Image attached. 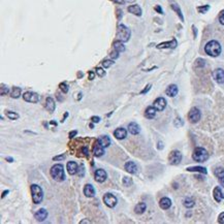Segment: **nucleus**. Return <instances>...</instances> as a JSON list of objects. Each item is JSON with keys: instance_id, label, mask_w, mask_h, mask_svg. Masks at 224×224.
I'll use <instances>...</instances> for the list:
<instances>
[{"instance_id": "obj_1", "label": "nucleus", "mask_w": 224, "mask_h": 224, "mask_svg": "<svg viewBox=\"0 0 224 224\" xmlns=\"http://www.w3.org/2000/svg\"><path fill=\"white\" fill-rule=\"evenodd\" d=\"M222 48L217 41H210L205 45V52L211 57H218L221 54Z\"/></svg>"}, {"instance_id": "obj_2", "label": "nucleus", "mask_w": 224, "mask_h": 224, "mask_svg": "<svg viewBox=\"0 0 224 224\" xmlns=\"http://www.w3.org/2000/svg\"><path fill=\"white\" fill-rule=\"evenodd\" d=\"M51 176L57 182H62L65 180V174H64L62 164H55L51 168Z\"/></svg>"}, {"instance_id": "obj_3", "label": "nucleus", "mask_w": 224, "mask_h": 224, "mask_svg": "<svg viewBox=\"0 0 224 224\" xmlns=\"http://www.w3.org/2000/svg\"><path fill=\"white\" fill-rule=\"evenodd\" d=\"M130 35H131V32H130V29L126 27L123 24H120V25H118V28H117V37H118V41H121L123 42H126L129 41L130 38Z\"/></svg>"}, {"instance_id": "obj_4", "label": "nucleus", "mask_w": 224, "mask_h": 224, "mask_svg": "<svg viewBox=\"0 0 224 224\" xmlns=\"http://www.w3.org/2000/svg\"><path fill=\"white\" fill-rule=\"evenodd\" d=\"M192 158H193V160L196 162H205V160H208L209 153L205 149L197 147V148H195L194 151H193Z\"/></svg>"}, {"instance_id": "obj_5", "label": "nucleus", "mask_w": 224, "mask_h": 224, "mask_svg": "<svg viewBox=\"0 0 224 224\" xmlns=\"http://www.w3.org/2000/svg\"><path fill=\"white\" fill-rule=\"evenodd\" d=\"M31 194H32L33 202L36 205L41 204L42 199H44V191H42V189L38 185H36V184L31 185Z\"/></svg>"}, {"instance_id": "obj_6", "label": "nucleus", "mask_w": 224, "mask_h": 224, "mask_svg": "<svg viewBox=\"0 0 224 224\" xmlns=\"http://www.w3.org/2000/svg\"><path fill=\"white\" fill-rule=\"evenodd\" d=\"M201 118V113L197 107H192L188 114V119L191 123H197Z\"/></svg>"}, {"instance_id": "obj_7", "label": "nucleus", "mask_w": 224, "mask_h": 224, "mask_svg": "<svg viewBox=\"0 0 224 224\" xmlns=\"http://www.w3.org/2000/svg\"><path fill=\"white\" fill-rule=\"evenodd\" d=\"M182 160V153L180 151H171L170 156H168V161L171 165H178Z\"/></svg>"}, {"instance_id": "obj_8", "label": "nucleus", "mask_w": 224, "mask_h": 224, "mask_svg": "<svg viewBox=\"0 0 224 224\" xmlns=\"http://www.w3.org/2000/svg\"><path fill=\"white\" fill-rule=\"evenodd\" d=\"M103 202L109 208H115L116 205L118 204V199L114 194H112V193H106V194H104L103 196Z\"/></svg>"}, {"instance_id": "obj_9", "label": "nucleus", "mask_w": 224, "mask_h": 224, "mask_svg": "<svg viewBox=\"0 0 224 224\" xmlns=\"http://www.w3.org/2000/svg\"><path fill=\"white\" fill-rule=\"evenodd\" d=\"M23 99L25 100V101H27V102L36 103V102H38L39 96H38L37 93H34V92L28 91V92H25V93L23 94Z\"/></svg>"}, {"instance_id": "obj_10", "label": "nucleus", "mask_w": 224, "mask_h": 224, "mask_svg": "<svg viewBox=\"0 0 224 224\" xmlns=\"http://www.w3.org/2000/svg\"><path fill=\"white\" fill-rule=\"evenodd\" d=\"M213 79L218 84H224V70L222 68H217L213 71Z\"/></svg>"}, {"instance_id": "obj_11", "label": "nucleus", "mask_w": 224, "mask_h": 224, "mask_svg": "<svg viewBox=\"0 0 224 224\" xmlns=\"http://www.w3.org/2000/svg\"><path fill=\"white\" fill-rule=\"evenodd\" d=\"M153 106L157 110V112H162L165 109V106H166V100L163 97H158L157 99H155Z\"/></svg>"}, {"instance_id": "obj_12", "label": "nucleus", "mask_w": 224, "mask_h": 224, "mask_svg": "<svg viewBox=\"0 0 224 224\" xmlns=\"http://www.w3.org/2000/svg\"><path fill=\"white\" fill-rule=\"evenodd\" d=\"M107 174L104 170H97L94 174V179L98 183H103L106 180Z\"/></svg>"}, {"instance_id": "obj_13", "label": "nucleus", "mask_w": 224, "mask_h": 224, "mask_svg": "<svg viewBox=\"0 0 224 224\" xmlns=\"http://www.w3.org/2000/svg\"><path fill=\"white\" fill-rule=\"evenodd\" d=\"M66 168H67V173L71 174V176L79 171V165L75 161H69L68 163L66 164Z\"/></svg>"}, {"instance_id": "obj_14", "label": "nucleus", "mask_w": 224, "mask_h": 224, "mask_svg": "<svg viewBox=\"0 0 224 224\" xmlns=\"http://www.w3.org/2000/svg\"><path fill=\"white\" fill-rule=\"evenodd\" d=\"M178 42L176 39H173V41H164V42H161V44L157 45V49H174L177 47Z\"/></svg>"}, {"instance_id": "obj_15", "label": "nucleus", "mask_w": 224, "mask_h": 224, "mask_svg": "<svg viewBox=\"0 0 224 224\" xmlns=\"http://www.w3.org/2000/svg\"><path fill=\"white\" fill-rule=\"evenodd\" d=\"M34 217L38 222H42V221H45L47 219L48 212H47V210H45V209H39V210L35 213Z\"/></svg>"}, {"instance_id": "obj_16", "label": "nucleus", "mask_w": 224, "mask_h": 224, "mask_svg": "<svg viewBox=\"0 0 224 224\" xmlns=\"http://www.w3.org/2000/svg\"><path fill=\"white\" fill-rule=\"evenodd\" d=\"M137 165L132 161H128L125 163V170L129 174H136L137 173Z\"/></svg>"}, {"instance_id": "obj_17", "label": "nucleus", "mask_w": 224, "mask_h": 224, "mask_svg": "<svg viewBox=\"0 0 224 224\" xmlns=\"http://www.w3.org/2000/svg\"><path fill=\"white\" fill-rule=\"evenodd\" d=\"M114 136L117 140H124L127 136V130L125 128H117L114 131Z\"/></svg>"}, {"instance_id": "obj_18", "label": "nucleus", "mask_w": 224, "mask_h": 224, "mask_svg": "<svg viewBox=\"0 0 224 224\" xmlns=\"http://www.w3.org/2000/svg\"><path fill=\"white\" fill-rule=\"evenodd\" d=\"M213 194H214L215 200H216L217 202H220L221 200H223L224 199V193L222 192V190H221L220 187H215Z\"/></svg>"}, {"instance_id": "obj_19", "label": "nucleus", "mask_w": 224, "mask_h": 224, "mask_svg": "<svg viewBox=\"0 0 224 224\" xmlns=\"http://www.w3.org/2000/svg\"><path fill=\"white\" fill-rule=\"evenodd\" d=\"M93 154H94V156H96V157H101V156L104 154V148L97 142V140L93 148Z\"/></svg>"}, {"instance_id": "obj_20", "label": "nucleus", "mask_w": 224, "mask_h": 224, "mask_svg": "<svg viewBox=\"0 0 224 224\" xmlns=\"http://www.w3.org/2000/svg\"><path fill=\"white\" fill-rule=\"evenodd\" d=\"M127 11H129L130 14L136 15V16H137V17H140V16H142V14H143L142 8H140V5H137V4H133V5H130V6H128Z\"/></svg>"}, {"instance_id": "obj_21", "label": "nucleus", "mask_w": 224, "mask_h": 224, "mask_svg": "<svg viewBox=\"0 0 224 224\" xmlns=\"http://www.w3.org/2000/svg\"><path fill=\"white\" fill-rule=\"evenodd\" d=\"M128 131H129L131 134H133V136H136V134H139L140 132V128L137 123L131 122V123H129V125H128Z\"/></svg>"}, {"instance_id": "obj_22", "label": "nucleus", "mask_w": 224, "mask_h": 224, "mask_svg": "<svg viewBox=\"0 0 224 224\" xmlns=\"http://www.w3.org/2000/svg\"><path fill=\"white\" fill-rule=\"evenodd\" d=\"M170 6L171 8L176 11L177 15H178V17L180 18V20L182 21V22H184V16H183V14H182V11H181V8L179 6V4L176 3V2H174L173 0H170Z\"/></svg>"}, {"instance_id": "obj_23", "label": "nucleus", "mask_w": 224, "mask_h": 224, "mask_svg": "<svg viewBox=\"0 0 224 224\" xmlns=\"http://www.w3.org/2000/svg\"><path fill=\"white\" fill-rule=\"evenodd\" d=\"M55 109H56L55 100L52 97H48L47 100H45V110H49V112H54Z\"/></svg>"}, {"instance_id": "obj_24", "label": "nucleus", "mask_w": 224, "mask_h": 224, "mask_svg": "<svg viewBox=\"0 0 224 224\" xmlns=\"http://www.w3.org/2000/svg\"><path fill=\"white\" fill-rule=\"evenodd\" d=\"M166 94L167 96L170 97H174L176 95L178 94V92H179V89H178V86L177 85H170L166 89Z\"/></svg>"}, {"instance_id": "obj_25", "label": "nucleus", "mask_w": 224, "mask_h": 224, "mask_svg": "<svg viewBox=\"0 0 224 224\" xmlns=\"http://www.w3.org/2000/svg\"><path fill=\"white\" fill-rule=\"evenodd\" d=\"M84 194L87 196V197H94L95 196V189L94 187L90 185V184H87L84 188Z\"/></svg>"}, {"instance_id": "obj_26", "label": "nucleus", "mask_w": 224, "mask_h": 224, "mask_svg": "<svg viewBox=\"0 0 224 224\" xmlns=\"http://www.w3.org/2000/svg\"><path fill=\"white\" fill-rule=\"evenodd\" d=\"M156 112H157V110H156L154 106H148V107L146 109V112H145V117H146L147 119H153V118H155Z\"/></svg>"}, {"instance_id": "obj_27", "label": "nucleus", "mask_w": 224, "mask_h": 224, "mask_svg": "<svg viewBox=\"0 0 224 224\" xmlns=\"http://www.w3.org/2000/svg\"><path fill=\"white\" fill-rule=\"evenodd\" d=\"M159 205H160L161 209L163 210H167V209L170 208L171 205V200L168 197H162L159 201Z\"/></svg>"}, {"instance_id": "obj_28", "label": "nucleus", "mask_w": 224, "mask_h": 224, "mask_svg": "<svg viewBox=\"0 0 224 224\" xmlns=\"http://www.w3.org/2000/svg\"><path fill=\"white\" fill-rule=\"evenodd\" d=\"M97 142L100 144L101 146L103 147V148H107L110 145V137L109 136H100L99 139L97 140Z\"/></svg>"}, {"instance_id": "obj_29", "label": "nucleus", "mask_w": 224, "mask_h": 224, "mask_svg": "<svg viewBox=\"0 0 224 224\" xmlns=\"http://www.w3.org/2000/svg\"><path fill=\"white\" fill-rule=\"evenodd\" d=\"M146 209H147V205L145 202H140V204H137L136 205V208H134V212H136V214L140 215L146 211Z\"/></svg>"}, {"instance_id": "obj_30", "label": "nucleus", "mask_w": 224, "mask_h": 224, "mask_svg": "<svg viewBox=\"0 0 224 224\" xmlns=\"http://www.w3.org/2000/svg\"><path fill=\"white\" fill-rule=\"evenodd\" d=\"M187 170H188V171H198V173H201V174H208L207 168L202 167V166H191V167L187 168Z\"/></svg>"}, {"instance_id": "obj_31", "label": "nucleus", "mask_w": 224, "mask_h": 224, "mask_svg": "<svg viewBox=\"0 0 224 224\" xmlns=\"http://www.w3.org/2000/svg\"><path fill=\"white\" fill-rule=\"evenodd\" d=\"M114 49L116 51H118L119 53H122V52L125 51V45L123 44V41H115L114 42Z\"/></svg>"}, {"instance_id": "obj_32", "label": "nucleus", "mask_w": 224, "mask_h": 224, "mask_svg": "<svg viewBox=\"0 0 224 224\" xmlns=\"http://www.w3.org/2000/svg\"><path fill=\"white\" fill-rule=\"evenodd\" d=\"M11 96L13 98H19L21 96V88L19 87H13L11 89Z\"/></svg>"}, {"instance_id": "obj_33", "label": "nucleus", "mask_w": 224, "mask_h": 224, "mask_svg": "<svg viewBox=\"0 0 224 224\" xmlns=\"http://www.w3.org/2000/svg\"><path fill=\"white\" fill-rule=\"evenodd\" d=\"M184 205H185L187 209H191L193 205H194V200L190 197H187L185 198V200H184Z\"/></svg>"}, {"instance_id": "obj_34", "label": "nucleus", "mask_w": 224, "mask_h": 224, "mask_svg": "<svg viewBox=\"0 0 224 224\" xmlns=\"http://www.w3.org/2000/svg\"><path fill=\"white\" fill-rule=\"evenodd\" d=\"M8 92H10V88H8L6 85L1 84V91H0V94H1V96H4V95H6Z\"/></svg>"}, {"instance_id": "obj_35", "label": "nucleus", "mask_w": 224, "mask_h": 224, "mask_svg": "<svg viewBox=\"0 0 224 224\" xmlns=\"http://www.w3.org/2000/svg\"><path fill=\"white\" fill-rule=\"evenodd\" d=\"M6 116L11 120H17V119L19 118V115L15 112H6Z\"/></svg>"}, {"instance_id": "obj_36", "label": "nucleus", "mask_w": 224, "mask_h": 224, "mask_svg": "<svg viewBox=\"0 0 224 224\" xmlns=\"http://www.w3.org/2000/svg\"><path fill=\"white\" fill-rule=\"evenodd\" d=\"M215 174H216L218 178L224 177V168H223V167H218V168H216V170H215Z\"/></svg>"}, {"instance_id": "obj_37", "label": "nucleus", "mask_w": 224, "mask_h": 224, "mask_svg": "<svg viewBox=\"0 0 224 224\" xmlns=\"http://www.w3.org/2000/svg\"><path fill=\"white\" fill-rule=\"evenodd\" d=\"M114 60H110V59H107V60H104L103 62H102V66L104 67V68H109V67H110L114 64Z\"/></svg>"}, {"instance_id": "obj_38", "label": "nucleus", "mask_w": 224, "mask_h": 224, "mask_svg": "<svg viewBox=\"0 0 224 224\" xmlns=\"http://www.w3.org/2000/svg\"><path fill=\"white\" fill-rule=\"evenodd\" d=\"M123 184L125 186H127V187H129L132 185V180H131V178L129 177H124L123 178Z\"/></svg>"}, {"instance_id": "obj_39", "label": "nucleus", "mask_w": 224, "mask_h": 224, "mask_svg": "<svg viewBox=\"0 0 224 224\" xmlns=\"http://www.w3.org/2000/svg\"><path fill=\"white\" fill-rule=\"evenodd\" d=\"M210 10V5H204V6H199L197 7V11L201 14H205L207 11Z\"/></svg>"}, {"instance_id": "obj_40", "label": "nucleus", "mask_w": 224, "mask_h": 224, "mask_svg": "<svg viewBox=\"0 0 224 224\" xmlns=\"http://www.w3.org/2000/svg\"><path fill=\"white\" fill-rule=\"evenodd\" d=\"M96 73L98 76H100V78H102V76L106 75V71H104L103 68H101V67H97L96 68Z\"/></svg>"}, {"instance_id": "obj_41", "label": "nucleus", "mask_w": 224, "mask_h": 224, "mask_svg": "<svg viewBox=\"0 0 224 224\" xmlns=\"http://www.w3.org/2000/svg\"><path fill=\"white\" fill-rule=\"evenodd\" d=\"M59 87L61 90H62L63 93H67V92H68V86H67L66 83H61Z\"/></svg>"}, {"instance_id": "obj_42", "label": "nucleus", "mask_w": 224, "mask_h": 224, "mask_svg": "<svg viewBox=\"0 0 224 224\" xmlns=\"http://www.w3.org/2000/svg\"><path fill=\"white\" fill-rule=\"evenodd\" d=\"M110 58H112V59H117V58L119 57V52L118 51H116V50H114V51H113L112 52V53H110Z\"/></svg>"}, {"instance_id": "obj_43", "label": "nucleus", "mask_w": 224, "mask_h": 224, "mask_svg": "<svg viewBox=\"0 0 224 224\" xmlns=\"http://www.w3.org/2000/svg\"><path fill=\"white\" fill-rule=\"evenodd\" d=\"M219 22H220L221 25L224 26V11H222L219 14Z\"/></svg>"}, {"instance_id": "obj_44", "label": "nucleus", "mask_w": 224, "mask_h": 224, "mask_svg": "<svg viewBox=\"0 0 224 224\" xmlns=\"http://www.w3.org/2000/svg\"><path fill=\"white\" fill-rule=\"evenodd\" d=\"M151 87H152V85H151V84H148V85L146 86V88L144 89V90H143L142 92H140V94H146L147 92H148V91L150 90V89H151Z\"/></svg>"}, {"instance_id": "obj_45", "label": "nucleus", "mask_w": 224, "mask_h": 224, "mask_svg": "<svg viewBox=\"0 0 224 224\" xmlns=\"http://www.w3.org/2000/svg\"><path fill=\"white\" fill-rule=\"evenodd\" d=\"M218 222H219V223H224V212L219 215V217H218Z\"/></svg>"}, {"instance_id": "obj_46", "label": "nucleus", "mask_w": 224, "mask_h": 224, "mask_svg": "<svg viewBox=\"0 0 224 224\" xmlns=\"http://www.w3.org/2000/svg\"><path fill=\"white\" fill-rule=\"evenodd\" d=\"M155 8V11H157V13H159V14H163V11H162V7L160 6V5H156V6L154 7Z\"/></svg>"}, {"instance_id": "obj_47", "label": "nucleus", "mask_w": 224, "mask_h": 224, "mask_svg": "<svg viewBox=\"0 0 224 224\" xmlns=\"http://www.w3.org/2000/svg\"><path fill=\"white\" fill-rule=\"evenodd\" d=\"M63 159H65V155L56 156V157H54V160H55V161H57V160H63Z\"/></svg>"}, {"instance_id": "obj_48", "label": "nucleus", "mask_w": 224, "mask_h": 224, "mask_svg": "<svg viewBox=\"0 0 224 224\" xmlns=\"http://www.w3.org/2000/svg\"><path fill=\"white\" fill-rule=\"evenodd\" d=\"M99 121H100V118L97 117V116H94V117H92V122H94V123H98Z\"/></svg>"}, {"instance_id": "obj_49", "label": "nucleus", "mask_w": 224, "mask_h": 224, "mask_svg": "<svg viewBox=\"0 0 224 224\" xmlns=\"http://www.w3.org/2000/svg\"><path fill=\"white\" fill-rule=\"evenodd\" d=\"M82 151L84 152V154L86 155V157H88V155H89V150H88L87 147H85V148H83V149H82Z\"/></svg>"}, {"instance_id": "obj_50", "label": "nucleus", "mask_w": 224, "mask_h": 224, "mask_svg": "<svg viewBox=\"0 0 224 224\" xmlns=\"http://www.w3.org/2000/svg\"><path fill=\"white\" fill-rule=\"evenodd\" d=\"M95 78V73L93 72V71H89V80H90V81H92V80H93Z\"/></svg>"}, {"instance_id": "obj_51", "label": "nucleus", "mask_w": 224, "mask_h": 224, "mask_svg": "<svg viewBox=\"0 0 224 224\" xmlns=\"http://www.w3.org/2000/svg\"><path fill=\"white\" fill-rule=\"evenodd\" d=\"M196 62H197V64H199V65H200V67L205 65V60H204V59H198L197 61H196Z\"/></svg>"}, {"instance_id": "obj_52", "label": "nucleus", "mask_w": 224, "mask_h": 224, "mask_svg": "<svg viewBox=\"0 0 224 224\" xmlns=\"http://www.w3.org/2000/svg\"><path fill=\"white\" fill-rule=\"evenodd\" d=\"M76 134H78V131H76V130L71 131V132L69 133V137H70V139H72V137L75 136H76Z\"/></svg>"}, {"instance_id": "obj_53", "label": "nucleus", "mask_w": 224, "mask_h": 224, "mask_svg": "<svg viewBox=\"0 0 224 224\" xmlns=\"http://www.w3.org/2000/svg\"><path fill=\"white\" fill-rule=\"evenodd\" d=\"M219 182H220L221 185H222V186L224 187V177H222V178H219Z\"/></svg>"}, {"instance_id": "obj_54", "label": "nucleus", "mask_w": 224, "mask_h": 224, "mask_svg": "<svg viewBox=\"0 0 224 224\" xmlns=\"http://www.w3.org/2000/svg\"><path fill=\"white\" fill-rule=\"evenodd\" d=\"M192 28H193V31H194V38H195V37H196V35H197V30H196L195 26H193Z\"/></svg>"}, {"instance_id": "obj_55", "label": "nucleus", "mask_w": 224, "mask_h": 224, "mask_svg": "<svg viewBox=\"0 0 224 224\" xmlns=\"http://www.w3.org/2000/svg\"><path fill=\"white\" fill-rule=\"evenodd\" d=\"M7 193H8V190H5V191H4V192H3V193H2V194H1V198H3L4 196L7 194Z\"/></svg>"}, {"instance_id": "obj_56", "label": "nucleus", "mask_w": 224, "mask_h": 224, "mask_svg": "<svg viewBox=\"0 0 224 224\" xmlns=\"http://www.w3.org/2000/svg\"><path fill=\"white\" fill-rule=\"evenodd\" d=\"M80 223H81V224H84V223H90V221H88V220H82Z\"/></svg>"}, {"instance_id": "obj_57", "label": "nucleus", "mask_w": 224, "mask_h": 224, "mask_svg": "<svg viewBox=\"0 0 224 224\" xmlns=\"http://www.w3.org/2000/svg\"><path fill=\"white\" fill-rule=\"evenodd\" d=\"M6 160H8V161H10V162H13V160H14V159H13V158H6Z\"/></svg>"}]
</instances>
